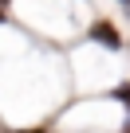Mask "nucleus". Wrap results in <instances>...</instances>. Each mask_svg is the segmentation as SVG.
I'll use <instances>...</instances> for the list:
<instances>
[{
	"label": "nucleus",
	"instance_id": "7ed1b4c3",
	"mask_svg": "<svg viewBox=\"0 0 130 133\" xmlns=\"http://www.w3.org/2000/svg\"><path fill=\"white\" fill-rule=\"evenodd\" d=\"M122 133H130V117H126V121H122Z\"/></svg>",
	"mask_w": 130,
	"mask_h": 133
},
{
	"label": "nucleus",
	"instance_id": "f257e3e1",
	"mask_svg": "<svg viewBox=\"0 0 130 133\" xmlns=\"http://www.w3.org/2000/svg\"><path fill=\"white\" fill-rule=\"evenodd\" d=\"M91 39H95V43H103V47H110V51H118V47H122V39H118L114 24H106V20L91 28Z\"/></svg>",
	"mask_w": 130,
	"mask_h": 133
},
{
	"label": "nucleus",
	"instance_id": "20e7f679",
	"mask_svg": "<svg viewBox=\"0 0 130 133\" xmlns=\"http://www.w3.org/2000/svg\"><path fill=\"white\" fill-rule=\"evenodd\" d=\"M118 4H122V8H126V12H130V0H118Z\"/></svg>",
	"mask_w": 130,
	"mask_h": 133
},
{
	"label": "nucleus",
	"instance_id": "39448f33",
	"mask_svg": "<svg viewBox=\"0 0 130 133\" xmlns=\"http://www.w3.org/2000/svg\"><path fill=\"white\" fill-rule=\"evenodd\" d=\"M0 8H8V0H0Z\"/></svg>",
	"mask_w": 130,
	"mask_h": 133
},
{
	"label": "nucleus",
	"instance_id": "f03ea898",
	"mask_svg": "<svg viewBox=\"0 0 130 133\" xmlns=\"http://www.w3.org/2000/svg\"><path fill=\"white\" fill-rule=\"evenodd\" d=\"M114 98H118V102H122V106H126V110H130V82H122V86H118V90H114Z\"/></svg>",
	"mask_w": 130,
	"mask_h": 133
},
{
	"label": "nucleus",
	"instance_id": "423d86ee",
	"mask_svg": "<svg viewBox=\"0 0 130 133\" xmlns=\"http://www.w3.org/2000/svg\"><path fill=\"white\" fill-rule=\"evenodd\" d=\"M0 20H4V8H0Z\"/></svg>",
	"mask_w": 130,
	"mask_h": 133
}]
</instances>
